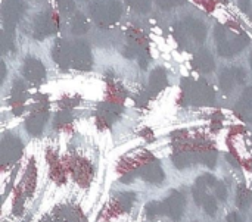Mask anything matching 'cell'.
<instances>
[{"label": "cell", "instance_id": "obj_1", "mask_svg": "<svg viewBox=\"0 0 252 222\" xmlns=\"http://www.w3.org/2000/svg\"><path fill=\"white\" fill-rule=\"evenodd\" d=\"M214 35H216V41H217V50L221 56L239 55L250 43V38L244 32H239V34L230 32L223 25L216 27Z\"/></svg>", "mask_w": 252, "mask_h": 222}, {"label": "cell", "instance_id": "obj_2", "mask_svg": "<svg viewBox=\"0 0 252 222\" xmlns=\"http://www.w3.org/2000/svg\"><path fill=\"white\" fill-rule=\"evenodd\" d=\"M121 13H123V7H121V3L117 0L94 1L90 6V15L93 21L100 27L115 24L121 18Z\"/></svg>", "mask_w": 252, "mask_h": 222}, {"label": "cell", "instance_id": "obj_3", "mask_svg": "<svg viewBox=\"0 0 252 222\" xmlns=\"http://www.w3.org/2000/svg\"><path fill=\"white\" fill-rule=\"evenodd\" d=\"M25 9V3L22 0H3L1 4V18H3V31H15V25L18 24L22 12Z\"/></svg>", "mask_w": 252, "mask_h": 222}, {"label": "cell", "instance_id": "obj_4", "mask_svg": "<svg viewBox=\"0 0 252 222\" xmlns=\"http://www.w3.org/2000/svg\"><path fill=\"white\" fill-rule=\"evenodd\" d=\"M56 31V19L52 13L43 12L35 16L34 19V37L37 40H43L52 35Z\"/></svg>", "mask_w": 252, "mask_h": 222}, {"label": "cell", "instance_id": "obj_5", "mask_svg": "<svg viewBox=\"0 0 252 222\" xmlns=\"http://www.w3.org/2000/svg\"><path fill=\"white\" fill-rule=\"evenodd\" d=\"M72 66L77 69H90L92 66V52L87 43L77 41L72 44Z\"/></svg>", "mask_w": 252, "mask_h": 222}, {"label": "cell", "instance_id": "obj_6", "mask_svg": "<svg viewBox=\"0 0 252 222\" xmlns=\"http://www.w3.org/2000/svg\"><path fill=\"white\" fill-rule=\"evenodd\" d=\"M53 59L55 62L65 68L72 65V46L66 40H58L53 46Z\"/></svg>", "mask_w": 252, "mask_h": 222}, {"label": "cell", "instance_id": "obj_7", "mask_svg": "<svg viewBox=\"0 0 252 222\" xmlns=\"http://www.w3.org/2000/svg\"><path fill=\"white\" fill-rule=\"evenodd\" d=\"M22 72L25 75L27 80H30L31 83H40L44 78V66L38 59L34 57H27L24 60V66H22Z\"/></svg>", "mask_w": 252, "mask_h": 222}, {"label": "cell", "instance_id": "obj_8", "mask_svg": "<svg viewBox=\"0 0 252 222\" xmlns=\"http://www.w3.org/2000/svg\"><path fill=\"white\" fill-rule=\"evenodd\" d=\"M183 25H185V28L188 29L189 35H190L195 41H198V43H204V41H205L207 28H205V25H204L201 21H198V19H195V18H186V19L183 21Z\"/></svg>", "mask_w": 252, "mask_h": 222}, {"label": "cell", "instance_id": "obj_9", "mask_svg": "<svg viewBox=\"0 0 252 222\" xmlns=\"http://www.w3.org/2000/svg\"><path fill=\"white\" fill-rule=\"evenodd\" d=\"M193 65L201 72H211L214 69V59L208 50H198L193 57Z\"/></svg>", "mask_w": 252, "mask_h": 222}, {"label": "cell", "instance_id": "obj_10", "mask_svg": "<svg viewBox=\"0 0 252 222\" xmlns=\"http://www.w3.org/2000/svg\"><path fill=\"white\" fill-rule=\"evenodd\" d=\"M89 29V22L84 18L83 13H75V16L71 19V31L77 35L84 34Z\"/></svg>", "mask_w": 252, "mask_h": 222}, {"label": "cell", "instance_id": "obj_11", "mask_svg": "<svg viewBox=\"0 0 252 222\" xmlns=\"http://www.w3.org/2000/svg\"><path fill=\"white\" fill-rule=\"evenodd\" d=\"M165 81H167V77H165V71H164V69L158 68V69H155V71L152 72V78H151L152 85L161 88V87L165 84Z\"/></svg>", "mask_w": 252, "mask_h": 222}, {"label": "cell", "instance_id": "obj_12", "mask_svg": "<svg viewBox=\"0 0 252 222\" xmlns=\"http://www.w3.org/2000/svg\"><path fill=\"white\" fill-rule=\"evenodd\" d=\"M58 1V6H59V10L63 12V13H69L74 10V0H56Z\"/></svg>", "mask_w": 252, "mask_h": 222}, {"label": "cell", "instance_id": "obj_13", "mask_svg": "<svg viewBox=\"0 0 252 222\" xmlns=\"http://www.w3.org/2000/svg\"><path fill=\"white\" fill-rule=\"evenodd\" d=\"M133 7L142 10V12H146L149 10V6H151V0H127Z\"/></svg>", "mask_w": 252, "mask_h": 222}, {"label": "cell", "instance_id": "obj_14", "mask_svg": "<svg viewBox=\"0 0 252 222\" xmlns=\"http://www.w3.org/2000/svg\"><path fill=\"white\" fill-rule=\"evenodd\" d=\"M158 6H161L162 9H171L174 7L176 4H179L182 0H155Z\"/></svg>", "mask_w": 252, "mask_h": 222}, {"label": "cell", "instance_id": "obj_15", "mask_svg": "<svg viewBox=\"0 0 252 222\" xmlns=\"http://www.w3.org/2000/svg\"><path fill=\"white\" fill-rule=\"evenodd\" d=\"M239 6L244 12L250 10V0H239Z\"/></svg>", "mask_w": 252, "mask_h": 222}, {"label": "cell", "instance_id": "obj_16", "mask_svg": "<svg viewBox=\"0 0 252 222\" xmlns=\"http://www.w3.org/2000/svg\"><path fill=\"white\" fill-rule=\"evenodd\" d=\"M250 62H251V66H252V55H251V57H250Z\"/></svg>", "mask_w": 252, "mask_h": 222}]
</instances>
